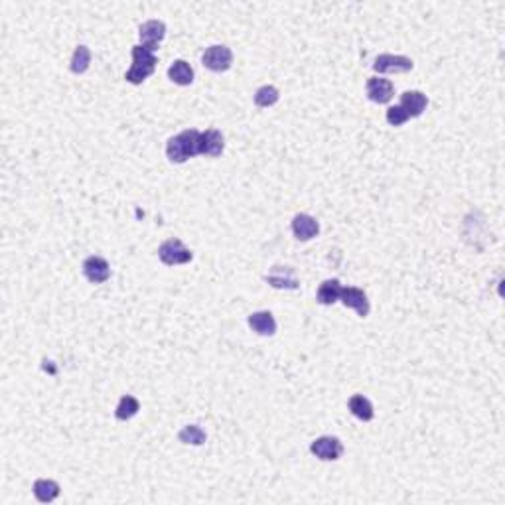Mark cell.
I'll return each mask as SVG.
<instances>
[{
    "instance_id": "obj_1",
    "label": "cell",
    "mask_w": 505,
    "mask_h": 505,
    "mask_svg": "<svg viewBox=\"0 0 505 505\" xmlns=\"http://www.w3.org/2000/svg\"><path fill=\"white\" fill-rule=\"evenodd\" d=\"M199 131L188 128L182 131L180 135L172 137L166 144V156L170 162L174 164H184L188 158L199 154Z\"/></svg>"
},
{
    "instance_id": "obj_2",
    "label": "cell",
    "mask_w": 505,
    "mask_h": 505,
    "mask_svg": "<svg viewBox=\"0 0 505 505\" xmlns=\"http://www.w3.org/2000/svg\"><path fill=\"white\" fill-rule=\"evenodd\" d=\"M154 69H156V56L154 52L146 49L142 46L133 47V65L131 69L126 71L124 79L133 85H140L144 79L153 76Z\"/></svg>"
},
{
    "instance_id": "obj_3",
    "label": "cell",
    "mask_w": 505,
    "mask_h": 505,
    "mask_svg": "<svg viewBox=\"0 0 505 505\" xmlns=\"http://www.w3.org/2000/svg\"><path fill=\"white\" fill-rule=\"evenodd\" d=\"M158 257L164 265L176 267V265H186L192 260V251L180 241V239H168L158 247Z\"/></svg>"
},
{
    "instance_id": "obj_4",
    "label": "cell",
    "mask_w": 505,
    "mask_h": 505,
    "mask_svg": "<svg viewBox=\"0 0 505 505\" xmlns=\"http://www.w3.org/2000/svg\"><path fill=\"white\" fill-rule=\"evenodd\" d=\"M201 62L203 65L210 69V71H215V74H221V71H227L233 63V52H231L227 46H210L203 56H201Z\"/></svg>"
},
{
    "instance_id": "obj_5",
    "label": "cell",
    "mask_w": 505,
    "mask_h": 505,
    "mask_svg": "<svg viewBox=\"0 0 505 505\" xmlns=\"http://www.w3.org/2000/svg\"><path fill=\"white\" fill-rule=\"evenodd\" d=\"M413 60L407 56H393V54H381L375 58L373 69L377 74H407L413 69Z\"/></svg>"
},
{
    "instance_id": "obj_6",
    "label": "cell",
    "mask_w": 505,
    "mask_h": 505,
    "mask_svg": "<svg viewBox=\"0 0 505 505\" xmlns=\"http://www.w3.org/2000/svg\"><path fill=\"white\" fill-rule=\"evenodd\" d=\"M310 452L324 462H334V460L341 458L344 444L339 442V438L336 436H320L310 444Z\"/></svg>"
},
{
    "instance_id": "obj_7",
    "label": "cell",
    "mask_w": 505,
    "mask_h": 505,
    "mask_svg": "<svg viewBox=\"0 0 505 505\" xmlns=\"http://www.w3.org/2000/svg\"><path fill=\"white\" fill-rule=\"evenodd\" d=\"M138 36H140V46L156 52L166 36V24L162 20H148L138 28Z\"/></svg>"
},
{
    "instance_id": "obj_8",
    "label": "cell",
    "mask_w": 505,
    "mask_h": 505,
    "mask_svg": "<svg viewBox=\"0 0 505 505\" xmlns=\"http://www.w3.org/2000/svg\"><path fill=\"white\" fill-rule=\"evenodd\" d=\"M83 275L93 284H103L111 276V267L103 257L93 255V257H87L83 260Z\"/></svg>"
},
{
    "instance_id": "obj_9",
    "label": "cell",
    "mask_w": 505,
    "mask_h": 505,
    "mask_svg": "<svg viewBox=\"0 0 505 505\" xmlns=\"http://www.w3.org/2000/svg\"><path fill=\"white\" fill-rule=\"evenodd\" d=\"M292 233L298 241H310L314 237H318L320 233V223L308 214L294 215L292 219Z\"/></svg>"
},
{
    "instance_id": "obj_10",
    "label": "cell",
    "mask_w": 505,
    "mask_h": 505,
    "mask_svg": "<svg viewBox=\"0 0 505 505\" xmlns=\"http://www.w3.org/2000/svg\"><path fill=\"white\" fill-rule=\"evenodd\" d=\"M395 95V87L389 79L385 77H369L368 79V97L373 103L385 105L393 99Z\"/></svg>"
},
{
    "instance_id": "obj_11",
    "label": "cell",
    "mask_w": 505,
    "mask_h": 505,
    "mask_svg": "<svg viewBox=\"0 0 505 505\" xmlns=\"http://www.w3.org/2000/svg\"><path fill=\"white\" fill-rule=\"evenodd\" d=\"M339 300L341 304L348 308H353L361 318H366L369 314V300L368 294L361 291V289H355V287H344L341 294H339Z\"/></svg>"
},
{
    "instance_id": "obj_12",
    "label": "cell",
    "mask_w": 505,
    "mask_h": 505,
    "mask_svg": "<svg viewBox=\"0 0 505 505\" xmlns=\"http://www.w3.org/2000/svg\"><path fill=\"white\" fill-rule=\"evenodd\" d=\"M401 107L409 115V119H416L427 111L429 99L423 91H405L401 95Z\"/></svg>"
},
{
    "instance_id": "obj_13",
    "label": "cell",
    "mask_w": 505,
    "mask_h": 505,
    "mask_svg": "<svg viewBox=\"0 0 505 505\" xmlns=\"http://www.w3.org/2000/svg\"><path fill=\"white\" fill-rule=\"evenodd\" d=\"M225 148V138L219 131L210 128L205 133L199 135V154H207V156H221Z\"/></svg>"
},
{
    "instance_id": "obj_14",
    "label": "cell",
    "mask_w": 505,
    "mask_h": 505,
    "mask_svg": "<svg viewBox=\"0 0 505 505\" xmlns=\"http://www.w3.org/2000/svg\"><path fill=\"white\" fill-rule=\"evenodd\" d=\"M265 280H267L271 287H275V289H284V291H296V289L300 287V282H298V278L294 276L292 269H287V267H284V271H282V267H275V271H273L271 275L265 276Z\"/></svg>"
},
{
    "instance_id": "obj_15",
    "label": "cell",
    "mask_w": 505,
    "mask_h": 505,
    "mask_svg": "<svg viewBox=\"0 0 505 505\" xmlns=\"http://www.w3.org/2000/svg\"><path fill=\"white\" fill-rule=\"evenodd\" d=\"M249 326L253 332H257L259 336H273L276 332V320L273 318L271 312L262 310V312H253L249 316Z\"/></svg>"
},
{
    "instance_id": "obj_16",
    "label": "cell",
    "mask_w": 505,
    "mask_h": 505,
    "mask_svg": "<svg viewBox=\"0 0 505 505\" xmlns=\"http://www.w3.org/2000/svg\"><path fill=\"white\" fill-rule=\"evenodd\" d=\"M60 484L54 480H36L34 482V495L42 504H52L60 495Z\"/></svg>"
},
{
    "instance_id": "obj_17",
    "label": "cell",
    "mask_w": 505,
    "mask_h": 505,
    "mask_svg": "<svg viewBox=\"0 0 505 505\" xmlns=\"http://www.w3.org/2000/svg\"><path fill=\"white\" fill-rule=\"evenodd\" d=\"M341 282L337 278H328L324 280L318 289V302L324 304V306H332L339 300V294H341Z\"/></svg>"
},
{
    "instance_id": "obj_18",
    "label": "cell",
    "mask_w": 505,
    "mask_h": 505,
    "mask_svg": "<svg viewBox=\"0 0 505 505\" xmlns=\"http://www.w3.org/2000/svg\"><path fill=\"white\" fill-rule=\"evenodd\" d=\"M168 77L170 81H174L176 85H192V81H194V69H192V65L184 60H176V62L170 65L168 69Z\"/></svg>"
},
{
    "instance_id": "obj_19",
    "label": "cell",
    "mask_w": 505,
    "mask_h": 505,
    "mask_svg": "<svg viewBox=\"0 0 505 505\" xmlns=\"http://www.w3.org/2000/svg\"><path fill=\"white\" fill-rule=\"evenodd\" d=\"M348 407H350V411L355 418H359V420H363V423H369V420H373V416H375V411H373V405H371V401L368 397H363V395H353L350 399V403H348Z\"/></svg>"
},
{
    "instance_id": "obj_20",
    "label": "cell",
    "mask_w": 505,
    "mask_h": 505,
    "mask_svg": "<svg viewBox=\"0 0 505 505\" xmlns=\"http://www.w3.org/2000/svg\"><path fill=\"white\" fill-rule=\"evenodd\" d=\"M89 63H91V52L87 46H77L74 56H71V63H69V69L76 74V76H81L89 69Z\"/></svg>"
},
{
    "instance_id": "obj_21",
    "label": "cell",
    "mask_w": 505,
    "mask_h": 505,
    "mask_svg": "<svg viewBox=\"0 0 505 505\" xmlns=\"http://www.w3.org/2000/svg\"><path fill=\"white\" fill-rule=\"evenodd\" d=\"M138 411H140L138 399H135L133 395H123L121 401H119V405H117L115 416H117L119 420H128V418H133Z\"/></svg>"
},
{
    "instance_id": "obj_22",
    "label": "cell",
    "mask_w": 505,
    "mask_h": 505,
    "mask_svg": "<svg viewBox=\"0 0 505 505\" xmlns=\"http://www.w3.org/2000/svg\"><path fill=\"white\" fill-rule=\"evenodd\" d=\"M278 99H280V93L273 85H262L255 93V105L260 109L273 107V105L278 103Z\"/></svg>"
},
{
    "instance_id": "obj_23",
    "label": "cell",
    "mask_w": 505,
    "mask_h": 505,
    "mask_svg": "<svg viewBox=\"0 0 505 505\" xmlns=\"http://www.w3.org/2000/svg\"><path fill=\"white\" fill-rule=\"evenodd\" d=\"M178 438H180V442L184 444H192V446H201V444L205 442V432L199 429L198 425H188L184 429L178 432Z\"/></svg>"
},
{
    "instance_id": "obj_24",
    "label": "cell",
    "mask_w": 505,
    "mask_h": 505,
    "mask_svg": "<svg viewBox=\"0 0 505 505\" xmlns=\"http://www.w3.org/2000/svg\"><path fill=\"white\" fill-rule=\"evenodd\" d=\"M407 121H409V115L403 111L401 105L387 109V123L391 124V126H401V124H405Z\"/></svg>"
}]
</instances>
